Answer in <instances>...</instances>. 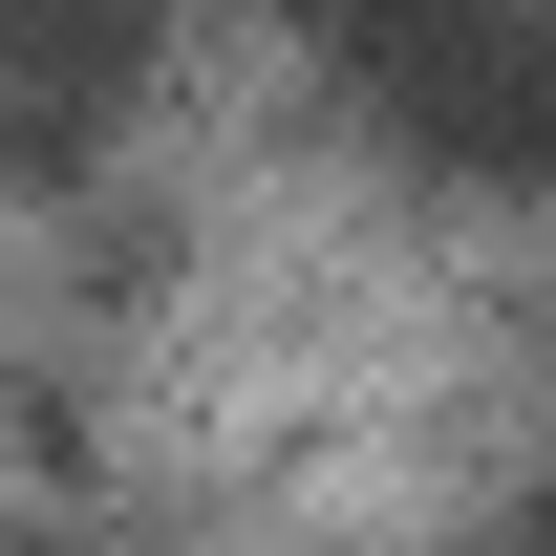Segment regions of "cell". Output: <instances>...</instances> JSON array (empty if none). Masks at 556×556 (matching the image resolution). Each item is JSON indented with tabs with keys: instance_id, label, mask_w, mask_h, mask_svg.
<instances>
[{
	"instance_id": "cell-1",
	"label": "cell",
	"mask_w": 556,
	"mask_h": 556,
	"mask_svg": "<svg viewBox=\"0 0 556 556\" xmlns=\"http://www.w3.org/2000/svg\"><path fill=\"white\" fill-rule=\"evenodd\" d=\"M321 108L428 193H556V0H300Z\"/></svg>"
},
{
	"instance_id": "cell-4",
	"label": "cell",
	"mask_w": 556,
	"mask_h": 556,
	"mask_svg": "<svg viewBox=\"0 0 556 556\" xmlns=\"http://www.w3.org/2000/svg\"><path fill=\"white\" fill-rule=\"evenodd\" d=\"M0 556H86V535H0Z\"/></svg>"
},
{
	"instance_id": "cell-3",
	"label": "cell",
	"mask_w": 556,
	"mask_h": 556,
	"mask_svg": "<svg viewBox=\"0 0 556 556\" xmlns=\"http://www.w3.org/2000/svg\"><path fill=\"white\" fill-rule=\"evenodd\" d=\"M471 556H556V514H492V535H471Z\"/></svg>"
},
{
	"instance_id": "cell-2",
	"label": "cell",
	"mask_w": 556,
	"mask_h": 556,
	"mask_svg": "<svg viewBox=\"0 0 556 556\" xmlns=\"http://www.w3.org/2000/svg\"><path fill=\"white\" fill-rule=\"evenodd\" d=\"M150 86V0H0V172H86Z\"/></svg>"
}]
</instances>
